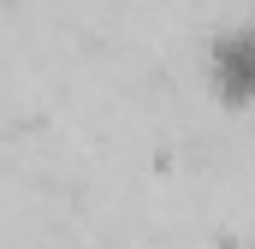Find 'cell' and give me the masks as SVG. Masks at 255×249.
<instances>
[{"label": "cell", "instance_id": "obj_1", "mask_svg": "<svg viewBox=\"0 0 255 249\" xmlns=\"http://www.w3.org/2000/svg\"><path fill=\"white\" fill-rule=\"evenodd\" d=\"M208 71H214L226 101H244V89H250V42H244V30H226V36L208 42Z\"/></svg>", "mask_w": 255, "mask_h": 249}]
</instances>
